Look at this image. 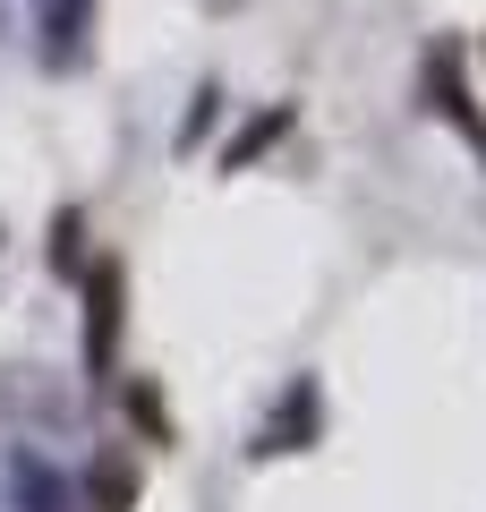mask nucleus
Masks as SVG:
<instances>
[{
  "mask_svg": "<svg viewBox=\"0 0 486 512\" xmlns=\"http://www.w3.org/2000/svg\"><path fill=\"white\" fill-rule=\"evenodd\" d=\"M77 299H86V376L94 384H120V350H128V265L111 248L86 256V274H77Z\"/></svg>",
  "mask_w": 486,
  "mask_h": 512,
  "instance_id": "1",
  "label": "nucleus"
},
{
  "mask_svg": "<svg viewBox=\"0 0 486 512\" xmlns=\"http://www.w3.org/2000/svg\"><path fill=\"white\" fill-rule=\"evenodd\" d=\"M86 256H94V239H86V205H60V214L43 222V265H52L60 282H77V274H86Z\"/></svg>",
  "mask_w": 486,
  "mask_h": 512,
  "instance_id": "9",
  "label": "nucleus"
},
{
  "mask_svg": "<svg viewBox=\"0 0 486 512\" xmlns=\"http://www.w3.org/2000/svg\"><path fill=\"white\" fill-rule=\"evenodd\" d=\"M120 393V410H128V427H137V444H154V453H171V436H180V419H171V402H162L145 376H120L111 384Z\"/></svg>",
  "mask_w": 486,
  "mask_h": 512,
  "instance_id": "7",
  "label": "nucleus"
},
{
  "mask_svg": "<svg viewBox=\"0 0 486 512\" xmlns=\"http://www.w3.org/2000/svg\"><path fill=\"white\" fill-rule=\"evenodd\" d=\"M9 504L18 512H69V478H60L43 453H18L9 461Z\"/></svg>",
  "mask_w": 486,
  "mask_h": 512,
  "instance_id": "8",
  "label": "nucleus"
},
{
  "mask_svg": "<svg viewBox=\"0 0 486 512\" xmlns=\"http://www.w3.org/2000/svg\"><path fill=\"white\" fill-rule=\"evenodd\" d=\"M316 444H324V384L316 376H290L282 393H273V410L256 419L248 461H290V453H316Z\"/></svg>",
  "mask_w": 486,
  "mask_h": 512,
  "instance_id": "2",
  "label": "nucleus"
},
{
  "mask_svg": "<svg viewBox=\"0 0 486 512\" xmlns=\"http://www.w3.org/2000/svg\"><path fill=\"white\" fill-rule=\"evenodd\" d=\"M86 26H94V0H35L43 69H77V60H86Z\"/></svg>",
  "mask_w": 486,
  "mask_h": 512,
  "instance_id": "4",
  "label": "nucleus"
},
{
  "mask_svg": "<svg viewBox=\"0 0 486 512\" xmlns=\"http://www.w3.org/2000/svg\"><path fill=\"white\" fill-rule=\"evenodd\" d=\"M137 495H145L137 453H94L86 478H77V504H86V512H137Z\"/></svg>",
  "mask_w": 486,
  "mask_h": 512,
  "instance_id": "6",
  "label": "nucleus"
},
{
  "mask_svg": "<svg viewBox=\"0 0 486 512\" xmlns=\"http://www.w3.org/2000/svg\"><path fill=\"white\" fill-rule=\"evenodd\" d=\"M290 128H299V103H256L248 120L222 137V171H256V163H265V154L290 137Z\"/></svg>",
  "mask_w": 486,
  "mask_h": 512,
  "instance_id": "5",
  "label": "nucleus"
},
{
  "mask_svg": "<svg viewBox=\"0 0 486 512\" xmlns=\"http://www.w3.org/2000/svg\"><path fill=\"white\" fill-rule=\"evenodd\" d=\"M418 103H427V120H444L452 137H461V146L486 163V103H478V86H469V69H461V52H452V43L427 60V77H418Z\"/></svg>",
  "mask_w": 486,
  "mask_h": 512,
  "instance_id": "3",
  "label": "nucleus"
},
{
  "mask_svg": "<svg viewBox=\"0 0 486 512\" xmlns=\"http://www.w3.org/2000/svg\"><path fill=\"white\" fill-rule=\"evenodd\" d=\"M214 111H222V94H214V86H197V103H188V120H180V146H197L205 128H214Z\"/></svg>",
  "mask_w": 486,
  "mask_h": 512,
  "instance_id": "10",
  "label": "nucleus"
}]
</instances>
